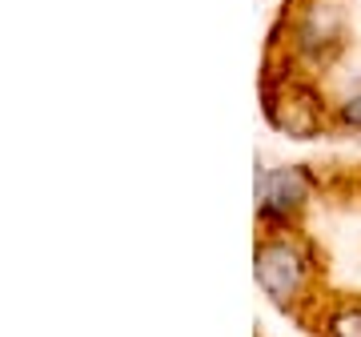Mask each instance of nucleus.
I'll list each match as a JSON object with an SVG mask.
<instances>
[{
  "label": "nucleus",
  "instance_id": "nucleus-6",
  "mask_svg": "<svg viewBox=\"0 0 361 337\" xmlns=\"http://www.w3.org/2000/svg\"><path fill=\"white\" fill-rule=\"evenodd\" d=\"M334 125L341 133H361V89L349 92L345 101L334 109Z\"/></svg>",
  "mask_w": 361,
  "mask_h": 337
},
{
  "label": "nucleus",
  "instance_id": "nucleus-2",
  "mask_svg": "<svg viewBox=\"0 0 361 337\" xmlns=\"http://www.w3.org/2000/svg\"><path fill=\"white\" fill-rule=\"evenodd\" d=\"M265 117L281 137H293V141H313V137H322L329 129L325 97L310 80H297V77H285L265 89Z\"/></svg>",
  "mask_w": 361,
  "mask_h": 337
},
{
  "label": "nucleus",
  "instance_id": "nucleus-4",
  "mask_svg": "<svg viewBox=\"0 0 361 337\" xmlns=\"http://www.w3.org/2000/svg\"><path fill=\"white\" fill-rule=\"evenodd\" d=\"M310 193H313V181L305 177V168L285 165V168L261 173V181H257L261 221H269L273 229H285L301 209L310 205Z\"/></svg>",
  "mask_w": 361,
  "mask_h": 337
},
{
  "label": "nucleus",
  "instance_id": "nucleus-3",
  "mask_svg": "<svg viewBox=\"0 0 361 337\" xmlns=\"http://www.w3.org/2000/svg\"><path fill=\"white\" fill-rule=\"evenodd\" d=\"M345 44V13L337 0H310L293 25V52L305 65H329Z\"/></svg>",
  "mask_w": 361,
  "mask_h": 337
},
{
  "label": "nucleus",
  "instance_id": "nucleus-5",
  "mask_svg": "<svg viewBox=\"0 0 361 337\" xmlns=\"http://www.w3.org/2000/svg\"><path fill=\"white\" fill-rule=\"evenodd\" d=\"M317 333H325V337H361V301H341L337 310H329Z\"/></svg>",
  "mask_w": 361,
  "mask_h": 337
},
{
  "label": "nucleus",
  "instance_id": "nucleus-1",
  "mask_svg": "<svg viewBox=\"0 0 361 337\" xmlns=\"http://www.w3.org/2000/svg\"><path fill=\"white\" fill-rule=\"evenodd\" d=\"M253 277H257L261 293L289 310L293 301L305 298V289L313 281V253L310 245L293 237L289 229H273L257 241V253H253Z\"/></svg>",
  "mask_w": 361,
  "mask_h": 337
}]
</instances>
